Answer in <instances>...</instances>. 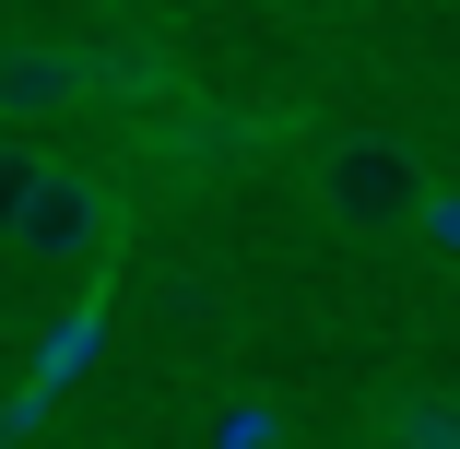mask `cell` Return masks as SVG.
<instances>
[{"label":"cell","mask_w":460,"mask_h":449,"mask_svg":"<svg viewBox=\"0 0 460 449\" xmlns=\"http://www.w3.org/2000/svg\"><path fill=\"white\" fill-rule=\"evenodd\" d=\"M154 154H165V166H236V154H260V119L190 95V107H165V119H154Z\"/></svg>","instance_id":"obj_4"},{"label":"cell","mask_w":460,"mask_h":449,"mask_svg":"<svg viewBox=\"0 0 460 449\" xmlns=\"http://www.w3.org/2000/svg\"><path fill=\"white\" fill-rule=\"evenodd\" d=\"M59 107H83V48L13 36V48H0V130H24V119H59Z\"/></svg>","instance_id":"obj_3"},{"label":"cell","mask_w":460,"mask_h":449,"mask_svg":"<svg viewBox=\"0 0 460 449\" xmlns=\"http://www.w3.org/2000/svg\"><path fill=\"white\" fill-rule=\"evenodd\" d=\"M378 449H460V414H448V391L425 379V391L378 402Z\"/></svg>","instance_id":"obj_5"},{"label":"cell","mask_w":460,"mask_h":449,"mask_svg":"<svg viewBox=\"0 0 460 449\" xmlns=\"http://www.w3.org/2000/svg\"><path fill=\"white\" fill-rule=\"evenodd\" d=\"M0 237H13L24 260H48V273H107V260L130 248V177H107V166H36Z\"/></svg>","instance_id":"obj_2"},{"label":"cell","mask_w":460,"mask_h":449,"mask_svg":"<svg viewBox=\"0 0 460 449\" xmlns=\"http://www.w3.org/2000/svg\"><path fill=\"white\" fill-rule=\"evenodd\" d=\"M425 154L402 142V130H378V119H331L319 142H307V202H319V225H342V237H402L413 225V202H425Z\"/></svg>","instance_id":"obj_1"},{"label":"cell","mask_w":460,"mask_h":449,"mask_svg":"<svg viewBox=\"0 0 460 449\" xmlns=\"http://www.w3.org/2000/svg\"><path fill=\"white\" fill-rule=\"evenodd\" d=\"M36 166H48V154H24L13 130H0V225H13V202H24V177H36Z\"/></svg>","instance_id":"obj_6"},{"label":"cell","mask_w":460,"mask_h":449,"mask_svg":"<svg viewBox=\"0 0 460 449\" xmlns=\"http://www.w3.org/2000/svg\"><path fill=\"white\" fill-rule=\"evenodd\" d=\"M271 437H284L271 414H236V426H225V449H271Z\"/></svg>","instance_id":"obj_7"}]
</instances>
